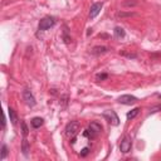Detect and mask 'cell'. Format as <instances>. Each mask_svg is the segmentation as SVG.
Here are the masks:
<instances>
[{
  "mask_svg": "<svg viewBox=\"0 0 161 161\" xmlns=\"http://www.w3.org/2000/svg\"><path fill=\"white\" fill-rule=\"evenodd\" d=\"M101 132H102V126L98 122H91L88 128H86L83 131V136H86V137L92 140V138H96Z\"/></svg>",
  "mask_w": 161,
  "mask_h": 161,
  "instance_id": "1",
  "label": "cell"
},
{
  "mask_svg": "<svg viewBox=\"0 0 161 161\" xmlns=\"http://www.w3.org/2000/svg\"><path fill=\"white\" fill-rule=\"evenodd\" d=\"M55 23H57V20H55V18H53V16H44L40 21H39V25H38V29L39 30H48V29H50V28H53L54 25H55Z\"/></svg>",
  "mask_w": 161,
  "mask_h": 161,
  "instance_id": "2",
  "label": "cell"
},
{
  "mask_svg": "<svg viewBox=\"0 0 161 161\" xmlns=\"http://www.w3.org/2000/svg\"><path fill=\"white\" fill-rule=\"evenodd\" d=\"M102 116H103V118H104L108 123H111L112 126H118V125H119V118H118V116H117V113H116L114 111L107 109V111H104V112L102 113Z\"/></svg>",
  "mask_w": 161,
  "mask_h": 161,
  "instance_id": "3",
  "label": "cell"
},
{
  "mask_svg": "<svg viewBox=\"0 0 161 161\" xmlns=\"http://www.w3.org/2000/svg\"><path fill=\"white\" fill-rule=\"evenodd\" d=\"M65 136L67 137H74L77 133H78V131H79V122L78 121H70L67 126H65Z\"/></svg>",
  "mask_w": 161,
  "mask_h": 161,
  "instance_id": "4",
  "label": "cell"
},
{
  "mask_svg": "<svg viewBox=\"0 0 161 161\" xmlns=\"http://www.w3.org/2000/svg\"><path fill=\"white\" fill-rule=\"evenodd\" d=\"M131 146H132V138L130 136H123L121 143H119V150L122 153H127L130 150H131Z\"/></svg>",
  "mask_w": 161,
  "mask_h": 161,
  "instance_id": "5",
  "label": "cell"
},
{
  "mask_svg": "<svg viewBox=\"0 0 161 161\" xmlns=\"http://www.w3.org/2000/svg\"><path fill=\"white\" fill-rule=\"evenodd\" d=\"M23 98H24L25 103H26L29 107H34V106L36 104V101H35L33 93H31L29 89H24V91H23Z\"/></svg>",
  "mask_w": 161,
  "mask_h": 161,
  "instance_id": "6",
  "label": "cell"
},
{
  "mask_svg": "<svg viewBox=\"0 0 161 161\" xmlns=\"http://www.w3.org/2000/svg\"><path fill=\"white\" fill-rule=\"evenodd\" d=\"M137 97H135V96H131V94H123V96H121L119 98H118V102L121 103V104H127V106H131V104H135V103H137Z\"/></svg>",
  "mask_w": 161,
  "mask_h": 161,
  "instance_id": "7",
  "label": "cell"
},
{
  "mask_svg": "<svg viewBox=\"0 0 161 161\" xmlns=\"http://www.w3.org/2000/svg\"><path fill=\"white\" fill-rule=\"evenodd\" d=\"M102 6H103L102 3H94V4L91 6V10H89V18H91V19H94V18L101 13Z\"/></svg>",
  "mask_w": 161,
  "mask_h": 161,
  "instance_id": "8",
  "label": "cell"
},
{
  "mask_svg": "<svg viewBox=\"0 0 161 161\" xmlns=\"http://www.w3.org/2000/svg\"><path fill=\"white\" fill-rule=\"evenodd\" d=\"M108 52V48L107 47H103V45H97V47H93L91 53L94 54V55H98V54H104Z\"/></svg>",
  "mask_w": 161,
  "mask_h": 161,
  "instance_id": "9",
  "label": "cell"
},
{
  "mask_svg": "<svg viewBox=\"0 0 161 161\" xmlns=\"http://www.w3.org/2000/svg\"><path fill=\"white\" fill-rule=\"evenodd\" d=\"M43 123H44V119L42 117H34L30 121V125H31L33 128H39V127L43 126Z\"/></svg>",
  "mask_w": 161,
  "mask_h": 161,
  "instance_id": "10",
  "label": "cell"
},
{
  "mask_svg": "<svg viewBox=\"0 0 161 161\" xmlns=\"http://www.w3.org/2000/svg\"><path fill=\"white\" fill-rule=\"evenodd\" d=\"M113 34H114V38H125V35H126V33H125V30L121 28V26H116L114 28V30H113Z\"/></svg>",
  "mask_w": 161,
  "mask_h": 161,
  "instance_id": "11",
  "label": "cell"
},
{
  "mask_svg": "<svg viewBox=\"0 0 161 161\" xmlns=\"http://www.w3.org/2000/svg\"><path fill=\"white\" fill-rule=\"evenodd\" d=\"M9 117H10V121H11V123L13 125H16V122H18V114H16V112L13 109V108H10L9 107Z\"/></svg>",
  "mask_w": 161,
  "mask_h": 161,
  "instance_id": "12",
  "label": "cell"
},
{
  "mask_svg": "<svg viewBox=\"0 0 161 161\" xmlns=\"http://www.w3.org/2000/svg\"><path fill=\"white\" fill-rule=\"evenodd\" d=\"M21 151H23L24 156H26V157H28V155H29V143H28V141H26V138H25V137H24L23 143H21Z\"/></svg>",
  "mask_w": 161,
  "mask_h": 161,
  "instance_id": "13",
  "label": "cell"
},
{
  "mask_svg": "<svg viewBox=\"0 0 161 161\" xmlns=\"http://www.w3.org/2000/svg\"><path fill=\"white\" fill-rule=\"evenodd\" d=\"M138 112H140V108L138 107H136V108H133L132 111H130L127 114H126V117H127V119L130 121V119H133L137 114H138Z\"/></svg>",
  "mask_w": 161,
  "mask_h": 161,
  "instance_id": "14",
  "label": "cell"
},
{
  "mask_svg": "<svg viewBox=\"0 0 161 161\" xmlns=\"http://www.w3.org/2000/svg\"><path fill=\"white\" fill-rule=\"evenodd\" d=\"M21 132H23V136L24 137H26L28 133H29V128H28V126H26V123L24 121L21 122Z\"/></svg>",
  "mask_w": 161,
  "mask_h": 161,
  "instance_id": "15",
  "label": "cell"
},
{
  "mask_svg": "<svg viewBox=\"0 0 161 161\" xmlns=\"http://www.w3.org/2000/svg\"><path fill=\"white\" fill-rule=\"evenodd\" d=\"M6 156H8V146H6V145H3V146H1V155H0V158L4 160Z\"/></svg>",
  "mask_w": 161,
  "mask_h": 161,
  "instance_id": "16",
  "label": "cell"
},
{
  "mask_svg": "<svg viewBox=\"0 0 161 161\" xmlns=\"http://www.w3.org/2000/svg\"><path fill=\"white\" fill-rule=\"evenodd\" d=\"M108 75H107V73H102V74H97V77H96V79L97 80H103V79H106Z\"/></svg>",
  "mask_w": 161,
  "mask_h": 161,
  "instance_id": "17",
  "label": "cell"
},
{
  "mask_svg": "<svg viewBox=\"0 0 161 161\" xmlns=\"http://www.w3.org/2000/svg\"><path fill=\"white\" fill-rule=\"evenodd\" d=\"M88 153H89V148H88V147H84V148H82V151H80V156H82V157L87 156Z\"/></svg>",
  "mask_w": 161,
  "mask_h": 161,
  "instance_id": "18",
  "label": "cell"
},
{
  "mask_svg": "<svg viewBox=\"0 0 161 161\" xmlns=\"http://www.w3.org/2000/svg\"><path fill=\"white\" fill-rule=\"evenodd\" d=\"M137 1H123V6H135Z\"/></svg>",
  "mask_w": 161,
  "mask_h": 161,
  "instance_id": "19",
  "label": "cell"
},
{
  "mask_svg": "<svg viewBox=\"0 0 161 161\" xmlns=\"http://www.w3.org/2000/svg\"><path fill=\"white\" fill-rule=\"evenodd\" d=\"M122 54L126 55V57H128V58H136V57H137L135 53H126V52H122Z\"/></svg>",
  "mask_w": 161,
  "mask_h": 161,
  "instance_id": "20",
  "label": "cell"
},
{
  "mask_svg": "<svg viewBox=\"0 0 161 161\" xmlns=\"http://www.w3.org/2000/svg\"><path fill=\"white\" fill-rule=\"evenodd\" d=\"M117 15L122 18V16H131V15H133V14H132V13H127V14H126V13H118Z\"/></svg>",
  "mask_w": 161,
  "mask_h": 161,
  "instance_id": "21",
  "label": "cell"
},
{
  "mask_svg": "<svg viewBox=\"0 0 161 161\" xmlns=\"http://www.w3.org/2000/svg\"><path fill=\"white\" fill-rule=\"evenodd\" d=\"M152 58H156V57H160L161 58V53H155V54H151Z\"/></svg>",
  "mask_w": 161,
  "mask_h": 161,
  "instance_id": "22",
  "label": "cell"
}]
</instances>
